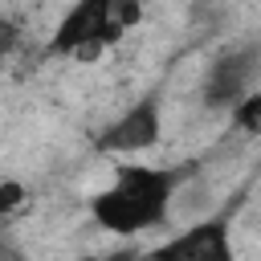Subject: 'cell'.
Segmentation results:
<instances>
[{"label": "cell", "instance_id": "1", "mask_svg": "<svg viewBox=\"0 0 261 261\" xmlns=\"http://www.w3.org/2000/svg\"><path fill=\"white\" fill-rule=\"evenodd\" d=\"M196 175V167H151V163H118L110 184L90 200L98 228L110 237H139L147 228L167 224L179 184Z\"/></svg>", "mask_w": 261, "mask_h": 261}, {"label": "cell", "instance_id": "2", "mask_svg": "<svg viewBox=\"0 0 261 261\" xmlns=\"http://www.w3.org/2000/svg\"><path fill=\"white\" fill-rule=\"evenodd\" d=\"M114 41H118V29H114V16H110V0H73L65 8V16L57 20L53 37H49V53L94 61Z\"/></svg>", "mask_w": 261, "mask_h": 261}, {"label": "cell", "instance_id": "3", "mask_svg": "<svg viewBox=\"0 0 261 261\" xmlns=\"http://www.w3.org/2000/svg\"><path fill=\"white\" fill-rule=\"evenodd\" d=\"M159 139H163V102H159L155 94H147V98L130 102L118 118H110V122L98 130L94 147H98V155L135 159V155L151 151Z\"/></svg>", "mask_w": 261, "mask_h": 261}, {"label": "cell", "instance_id": "4", "mask_svg": "<svg viewBox=\"0 0 261 261\" xmlns=\"http://www.w3.org/2000/svg\"><path fill=\"white\" fill-rule=\"evenodd\" d=\"M257 77H261V49L257 45H237V49L220 53L208 65L204 86H200V102L208 110H224L228 114L241 98L253 94Z\"/></svg>", "mask_w": 261, "mask_h": 261}, {"label": "cell", "instance_id": "5", "mask_svg": "<svg viewBox=\"0 0 261 261\" xmlns=\"http://www.w3.org/2000/svg\"><path fill=\"white\" fill-rule=\"evenodd\" d=\"M143 261H237L228 220H224V216L192 220V224L179 228L175 237H167V241H159L155 249H147Z\"/></svg>", "mask_w": 261, "mask_h": 261}, {"label": "cell", "instance_id": "6", "mask_svg": "<svg viewBox=\"0 0 261 261\" xmlns=\"http://www.w3.org/2000/svg\"><path fill=\"white\" fill-rule=\"evenodd\" d=\"M228 118H232V126L241 135H261V90H253L249 98H241L228 110Z\"/></svg>", "mask_w": 261, "mask_h": 261}, {"label": "cell", "instance_id": "7", "mask_svg": "<svg viewBox=\"0 0 261 261\" xmlns=\"http://www.w3.org/2000/svg\"><path fill=\"white\" fill-rule=\"evenodd\" d=\"M24 200H29V196H24V188H20L16 179H4V184H0V220H4V216H12Z\"/></svg>", "mask_w": 261, "mask_h": 261}, {"label": "cell", "instance_id": "8", "mask_svg": "<svg viewBox=\"0 0 261 261\" xmlns=\"http://www.w3.org/2000/svg\"><path fill=\"white\" fill-rule=\"evenodd\" d=\"M82 261H143L139 249H114V253H94V257H82Z\"/></svg>", "mask_w": 261, "mask_h": 261}]
</instances>
